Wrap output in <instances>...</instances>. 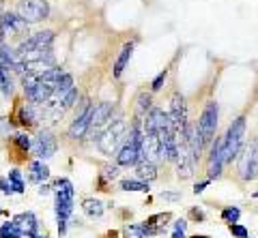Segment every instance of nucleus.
Listing matches in <instances>:
<instances>
[{
	"instance_id": "1",
	"label": "nucleus",
	"mask_w": 258,
	"mask_h": 238,
	"mask_svg": "<svg viewBox=\"0 0 258 238\" xmlns=\"http://www.w3.org/2000/svg\"><path fill=\"white\" fill-rule=\"evenodd\" d=\"M127 138V127H125V121L123 118H116L114 123H112L106 131L101 133L99 138H97V146H99V150L103 155H116L118 148L123 146V142Z\"/></svg>"
},
{
	"instance_id": "2",
	"label": "nucleus",
	"mask_w": 258,
	"mask_h": 238,
	"mask_svg": "<svg viewBox=\"0 0 258 238\" xmlns=\"http://www.w3.org/2000/svg\"><path fill=\"white\" fill-rule=\"evenodd\" d=\"M243 138H245V116H239L230 123L228 131L224 136V161L230 163L235 157H239L241 148H243Z\"/></svg>"
},
{
	"instance_id": "3",
	"label": "nucleus",
	"mask_w": 258,
	"mask_h": 238,
	"mask_svg": "<svg viewBox=\"0 0 258 238\" xmlns=\"http://www.w3.org/2000/svg\"><path fill=\"white\" fill-rule=\"evenodd\" d=\"M237 170L243 180H254L258 176V138L247 142V144L241 148Z\"/></svg>"
},
{
	"instance_id": "4",
	"label": "nucleus",
	"mask_w": 258,
	"mask_h": 238,
	"mask_svg": "<svg viewBox=\"0 0 258 238\" xmlns=\"http://www.w3.org/2000/svg\"><path fill=\"white\" fill-rule=\"evenodd\" d=\"M217 116H220V107H217L215 101H209L203 114H200V121L196 123L200 136H203L205 144H211L213 138H215V129H217Z\"/></svg>"
},
{
	"instance_id": "5",
	"label": "nucleus",
	"mask_w": 258,
	"mask_h": 238,
	"mask_svg": "<svg viewBox=\"0 0 258 238\" xmlns=\"http://www.w3.org/2000/svg\"><path fill=\"white\" fill-rule=\"evenodd\" d=\"M18 15L22 20H26L28 24L43 22L50 15V5H47V0H20Z\"/></svg>"
},
{
	"instance_id": "6",
	"label": "nucleus",
	"mask_w": 258,
	"mask_h": 238,
	"mask_svg": "<svg viewBox=\"0 0 258 238\" xmlns=\"http://www.w3.org/2000/svg\"><path fill=\"white\" fill-rule=\"evenodd\" d=\"M91 114H93V103L88 99H84L82 103H80L78 114H76L74 123H71V127H69V138L71 140H80L88 133V129H91Z\"/></svg>"
},
{
	"instance_id": "7",
	"label": "nucleus",
	"mask_w": 258,
	"mask_h": 238,
	"mask_svg": "<svg viewBox=\"0 0 258 238\" xmlns=\"http://www.w3.org/2000/svg\"><path fill=\"white\" fill-rule=\"evenodd\" d=\"M56 148H58V144H56L54 133L50 129H43V131H39V136L35 138V142H32L30 150L43 161V159H52L56 155Z\"/></svg>"
},
{
	"instance_id": "8",
	"label": "nucleus",
	"mask_w": 258,
	"mask_h": 238,
	"mask_svg": "<svg viewBox=\"0 0 258 238\" xmlns=\"http://www.w3.org/2000/svg\"><path fill=\"white\" fill-rule=\"evenodd\" d=\"M140 161H144V153L138 144H134L129 138H125L123 146L118 148L116 153V163L123 165V168H132V165H138Z\"/></svg>"
},
{
	"instance_id": "9",
	"label": "nucleus",
	"mask_w": 258,
	"mask_h": 238,
	"mask_svg": "<svg viewBox=\"0 0 258 238\" xmlns=\"http://www.w3.org/2000/svg\"><path fill=\"white\" fill-rule=\"evenodd\" d=\"M54 43V33L52 30H41V33L30 35L28 39H24L18 47V54H26L30 50H43V47H52Z\"/></svg>"
},
{
	"instance_id": "10",
	"label": "nucleus",
	"mask_w": 258,
	"mask_h": 238,
	"mask_svg": "<svg viewBox=\"0 0 258 238\" xmlns=\"http://www.w3.org/2000/svg\"><path fill=\"white\" fill-rule=\"evenodd\" d=\"M224 165V138H215L211 142V155H209V180L220 176Z\"/></svg>"
},
{
	"instance_id": "11",
	"label": "nucleus",
	"mask_w": 258,
	"mask_h": 238,
	"mask_svg": "<svg viewBox=\"0 0 258 238\" xmlns=\"http://www.w3.org/2000/svg\"><path fill=\"white\" fill-rule=\"evenodd\" d=\"M170 118H172V125H174L176 133L181 136L185 125H187V105H185V97L179 92H176L172 97V101H170Z\"/></svg>"
},
{
	"instance_id": "12",
	"label": "nucleus",
	"mask_w": 258,
	"mask_h": 238,
	"mask_svg": "<svg viewBox=\"0 0 258 238\" xmlns=\"http://www.w3.org/2000/svg\"><path fill=\"white\" fill-rule=\"evenodd\" d=\"M28 28V22L22 20L18 13H5L0 18V33L5 37H15V35H24Z\"/></svg>"
},
{
	"instance_id": "13",
	"label": "nucleus",
	"mask_w": 258,
	"mask_h": 238,
	"mask_svg": "<svg viewBox=\"0 0 258 238\" xmlns=\"http://www.w3.org/2000/svg\"><path fill=\"white\" fill-rule=\"evenodd\" d=\"M13 221L18 223L22 236H26V238L37 236V232H39V219H37L35 212H30V210L20 212V215H15V217H13Z\"/></svg>"
},
{
	"instance_id": "14",
	"label": "nucleus",
	"mask_w": 258,
	"mask_h": 238,
	"mask_svg": "<svg viewBox=\"0 0 258 238\" xmlns=\"http://www.w3.org/2000/svg\"><path fill=\"white\" fill-rule=\"evenodd\" d=\"M112 112H114V105H112V103H97V105H93L91 129H99V127L106 125L112 118ZM91 129H88V131H91Z\"/></svg>"
},
{
	"instance_id": "15",
	"label": "nucleus",
	"mask_w": 258,
	"mask_h": 238,
	"mask_svg": "<svg viewBox=\"0 0 258 238\" xmlns=\"http://www.w3.org/2000/svg\"><path fill=\"white\" fill-rule=\"evenodd\" d=\"M142 153H144V159H149V161L161 159V138H159V133H144Z\"/></svg>"
},
{
	"instance_id": "16",
	"label": "nucleus",
	"mask_w": 258,
	"mask_h": 238,
	"mask_svg": "<svg viewBox=\"0 0 258 238\" xmlns=\"http://www.w3.org/2000/svg\"><path fill=\"white\" fill-rule=\"evenodd\" d=\"M132 54H134V41H129V43H125L123 47H120V54H118V58H116V62H114V77L123 75L127 62L132 60Z\"/></svg>"
},
{
	"instance_id": "17",
	"label": "nucleus",
	"mask_w": 258,
	"mask_h": 238,
	"mask_svg": "<svg viewBox=\"0 0 258 238\" xmlns=\"http://www.w3.org/2000/svg\"><path fill=\"white\" fill-rule=\"evenodd\" d=\"M54 195H56V200H74L76 189H74V185H71V180L69 178L56 180L54 182Z\"/></svg>"
},
{
	"instance_id": "18",
	"label": "nucleus",
	"mask_w": 258,
	"mask_h": 238,
	"mask_svg": "<svg viewBox=\"0 0 258 238\" xmlns=\"http://www.w3.org/2000/svg\"><path fill=\"white\" fill-rule=\"evenodd\" d=\"M136 176H138L140 180H144V182L155 180V178H157V168H155V163L149 161V159L140 161L138 165H136Z\"/></svg>"
},
{
	"instance_id": "19",
	"label": "nucleus",
	"mask_w": 258,
	"mask_h": 238,
	"mask_svg": "<svg viewBox=\"0 0 258 238\" xmlns=\"http://www.w3.org/2000/svg\"><path fill=\"white\" fill-rule=\"evenodd\" d=\"M50 178V168L43 163V161H32L30 163V180L37 182V185H41Z\"/></svg>"
},
{
	"instance_id": "20",
	"label": "nucleus",
	"mask_w": 258,
	"mask_h": 238,
	"mask_svg": "<svg viewBox=\"0 0 258 238\" xmlns=\"http://www.w3.org/2000/svg\"><path fill=\"white\" fill-rule=\"evenodd\" d=\"M18 116H20V123L24 125V127H32L37 121H39V116H37V112H35V103H24V105L20 107V112H18Z\"/></svg>"
},
{
	"instance_id": "21",
	"label": "nucleus",
	"mask_w": 258,
	"mask_h": 238,
	"mask_svg": "<svg viewBox=\"0 0 258 238\" xmlns=\"http://www.w3.org/2000/svg\"><path fill=\"white\" fill-rule=\"evenodd\" d=\"M82 210L86 217L91 219H99L103 215V204L99 200H95V197H86V200L82 202Z\"/></svg>"
},
{
	"instance_id": "22",
	"label": "nucleus",
	"mask_w": 258,
	"mask_h": 238,
	"mask_svg": "<svg viewBox=\"0 0 258 238\" xmlns=\"http://www.w3.org/2000/svg\"><path fill=\"white\" fill-rule=\"evenodd\" d=\"M69 90H74V75L71 73H62L58 84H56V90H54V99H62Z\"/></svg>"
},
{
	"instance_id": "23",
	"label": "nucleus",
	"mask_w": 258,
	"mask_h": 238,
	"mask_svg": "<svg viewBox=\"0 0 258 238\" xmlns=\"http://www.w3.org/2000/svg\"><path fill=\"white\" fill-rule=\"evenodd\" d=\"M0 90H3L5 97H11L13 94V77H11V69H7L0 65Z\"/></svg>"
},
{
	"instance_id": "24",
	"label": "nucleus",
	"mask_w": 258,
	"mask_h": 238,
	"mask_svg": "<svg viewBox=\"0 0 258 238\" xmlns=\"http://www.w3.org/2000/svg\"><path fill=\"white\" fill-rule=\"evenodd\" d=\"M151 112V94L142 92L138 101H136V121H142V118H147V114Z\"/></svg>"
},
{
	"instance_id": "25",
	"label": "nucleus",
	"mask_w": 258,
	"mask_h": 238,
	"mask_svg": "<svg viewBox=\"0 0 258 238\" xmlns=\"http://www.w3.org/2000/svg\"><path fill=\"white\" fill-rule=\"evenodd\" d=\"M120 189L123 191H140V193H149V182H144L140 178H136V180H120Z\"/></svg>"
},
{
	"instance_id": "26",
	"label": "nucleus",
	"mask_w": 258,
	"mask_h": 238,
	"mask_svg": "<svg viewBox=\"0 0 258 238\" xmlns=\"http://www.w3.org/2000/svg\"><path fill=\"white\" fill-rule=\"evenodd\" d=\"M170 219V212H161V215H153V217H149L144 223H147L149 227H153L157 234H161L166 229V221Z\"/></svg>"
},
{
	"instance_id": "27",
	"label": "nucleus",
	"mask_w": 258,
	"mask_h": 238,
	"mask_svg": "<svg viewBox=\"0 0 258 238\" xmlns=\"http://www.w3.org/2000/svg\"><path fill=\"white\" fill-rule=\"evenodd\" d=\"M74 212V200H56V219H69Z\"/></svg>"
},
{
	"instance_id": "28",
	"label": "nucleus",
	"mask_w": 258,
	"mask_h": 238,
	"mask_svg": "<svg viewBox=\"0 0 258 238\" xmlns=\"http://www.w3.org/2000/svg\"><path fill=\"white\" fill-rule=\"evenodd\" d=\"M0 238H24V236L15 221H7V223L0 225Z\"/></svg>"
},
{
	"instance_id": "29",
	"label": "nucleus",
	"mask_w": 258,
	"mask_h": 238,
	"mask_svg": "<svg viewBox=\"0 0 258 238\" xmlns=\"http://www.w3.org/2000/svg\"><path fill=\"white\" fill-rule=\"evenodd\" d=\"M123 234H125V238H149L147 229H144V225H142V223L125 225V227H123Z\"/></svg>"
},
{
	"instance_id": "30",
	"label": "nucleus",
	"mask_w": 258,
	"mask_h": 238,
	"mask_svg": "<svg viewBox=\"0 0 258 238\" xmlns=\"http://www.w3.org/2000/svg\"><path fill=\"white\" fill-rule=\"evenodd\" d=\"M241 217V210L237 208V206H228V208L222 210V221L224 223H237Z\"/></svg>"
},
{
	"instance_id": "31",
	"label": "nucleus",
	"mask_w": 258,
	"mask_h": 238,
	"mask_svg": "<svg viewBox=\"0 0 258 238\" xmlns=\"http://www.w3.org/2000/svg\"><path fill=\"white\" fill-rule=\"evenodd\" d=\"M9 180H11V187H13L15 193H24V178H22L20 170H11L9 172Z\"/></svg>"
},
{
	"instance_id": "32",
	"label": "nucleus",
	"mask_w": 258,
	"mask_h": 238,
	"mask_svg": "<svg viewBox=\"0 0 258 238\" xmlns=\"http://www.w3.org/2000/svg\"><path fill=\"white\" fill-rule=\"evenodd\" d=\"M13 142H15V146H18L22 153H26V150L32 148V142H30V138L26 136V133H18V136L13 138Z\"/></svg>"
},
{
	"instance_id": "33",
	"label": "nucleus",
	"mask_w": 258,
	"mask_h": 238,
	"mask_svg": "<svg viewBox=\"0 0 258 238\" xmlns=\"http://www.w3.org/2000/svg\"><path fill=\"white\" fill-rule=\"evenodd\" d=\"M228 232L235 236V238H247V229L243 225H239V223H228Z\"/></svg>"
},
{
	"instance_id": "34",
	"label": "nucleus",
	"mask_w": 258,
	"mask_h": 238,
	"mask_svg": "<svg viewBox=\"0 0 258 238\" xmlns=\"http://www.w3.org/2000/svg\"><path fill=\"white\" fill-rule=\"evenodd\" d=\"M166 77H168V71H161V73L153 79V84H151V90L153 92H157V90H161V86H164V82H166Z\"/></svg>"
},
{
	"instance_id": "35",
	"label": "nucleus",
	"mask_w": 258,
	"mask_h": 238,
	"mask_svg": "<svg viewBox=\"0 0 258 238\" xmlns=\"http://www.w3.org/2000/svg\"><path fill=\"white\" fill-rule=\"evenodd\" d=\"M0 191H3L5 195L15 193V191H13V187H11V180H9V178H3V176H0Z\"/></svg>"
},
{
	"instance_id": "36",
	"label": "nucleus",
	"mask_w": 258,
	"mask_h": 238,
	"mask_svg": "<svg viewBox=\"0 0 258 238\" xmlns=\"http://www.w3.org/2000/svg\"><path fill=\"white\" fill-rule=\"evenodd\" d=\"M159 197H161V200H168V202H179L181 200V193L179 191H161L159 193Z\"/></svg>"
},
{
	"instance_id": "37",
	"label": "nucleus",
	"mask_w": 258,
	"mask_h": 238,
	"mask_svg": "<svg viewBox=\"0 0 258 238\" xmlns=\"http://www.w3.org/2000/svg\"><path fill=\"white\" fill-rule=\"evenodd\" d=\"M13 129V125L9 123V118H0V136H9Z\"/></svg>"
},
{
	"instance_id": "38",
	"label": "nucleus",
	"mask_w": 258,
	"mask_h": 238,
	"mask_svg": "<svg viewBox=\"0 0 258 238\" xmlns=\"http://www.w3.org/2000/svg\"><path fill=\"white\" fill-rule=\"evenodd\" d=\"M116 176H118V168H116V165H112V168L108 165V168L103 170V178H106V180H114Z\"/></svg>"
},
{
	"instance_id": "39",
	"label": "nucleus",
	"mask_w": 258,
	"mask_h": 238,
	"mask_svg": "<svg viewBox=\"0 0 258 238\" xmlns=\"http://www.w3.org/2000/svg\"><path fill=\"white\" fill-rule=\"evenodd\" d=\"M189 217L196 219V221H205V212L198 210V208H191V210H189Z\"/></svg>"
},
{
	"instance_id": "40",
	"label": "nucleus",
	"mask_w": 258,
	"mask_h": 238,
	"mask_svg": "<svg viewBox=\"0 0 258 238\" xmlns=\"http://www.w3.org/2000/svg\"><path fill=\"white\" fill-rule=\"evenodd\" d=\"M209 182H211V180H203V182H198V185L194 187V193H196V195H198V193H203L205 189L209 187Z\"/></svg>"
},
{
	"instance_id": "41",
	"label": "nucleus",
	"mask_w": 258,
	"mask_h": 238,
	"mask_svg": "<svg viewBox=\"0 0 258 238\" xmlns=\"http://www.w3.org/2000/svg\"><path fill=\"white\" fill-rule=\"evenodd\" d=\"M172 229H183V232H185V229H187V221H185V219H176Z\"/></svg>"
},
{
	"instance_id": "42",
	"label": "nucleus",
	"mask_w": 258,
	"mask_h": 238,
	"mask_svg": "<svg viewBox=\"0 0 258 238\" xmlns=\"http://www.w3.org/2000/svg\"><path fill=\"white\" fill-rule=\"evenodd\" d=\"M67 221H69V219H58V234H60V236L67 234Z\"/></svg>"
},
{
	"instance_id": "43",
	"label": "nucleus",
	"mask_w": 258,
	"mask_h": 238,
	"mask_svg": "<svg viewBox=\"0 0 258 238\" xmlns=\"http://www.w3.org/2000/svg\"><path fill=\"white\" fill-rule=\"evenodd\" d=\"M50 191H52V187H50V185H43V182L39 185V195H47Z\"/></svg>"
},
{
	"instance_id": "44",
	"label": "nucleus",
	"mask_w": 258,
	"mask_h": 238,
	"mask_svg": "<svg viewBox=\"0 0 258 238\" xmlns=\"http://www.w3.org/2000/svg\"><path fill=\"white\" fill-rule=\"evenodd\" d=\"M172 238H187V236H185L183 229H174V232H172Z\"/></svg>"
},
{
	"instance_id": "45",
	"label": "nucleus",
	"mask_w": 258,
	"mask_h": 238,
	"mask_svg": "<svg viewBox=\"0 0 258 238\" xmlns=\"http://www.w3.org/2000/svg\"><path fill=\"white\" fill-rule=\"evenodd\" d=\"M189 238H211V236H203V234H196V236H189Z\"/></svg>"
},
{
	"instance_id": "46",
	"label": "nucleus",
	"mask_w": 258,
	"mask_h": 238,
	"mask_svg": "<svg viewBox=\"0 0 258 238\" xmlns=\"http://www.w3.org/2000/svg\"><path fill=\"white\" fill-rule=\"evenodd\" d=\"M5 15V11H3V0H0V18H3Z\"/></svg>"
},
{
	"instance_id": "47",
	"label": "nucleus",
	"mask_w": 258,
	"mask_h": 238,
	"mask_svg": "<svg viewBox=\"0 0 258 238\" xmlns=\"http://www.w3.org/2000/svg\"><path fill=\"white\" fill-rule=\"evenodd\" d=\"M32 238H47V236H41V234H37V236H32Z\"/></svg>"
},
{
	"instance_id": "48",
	"label": "nucleus",
	"mask_w": 258,
	"mask_h": 238,
	"mask_svg": "<svg viewBox=\"0 0 258 238\" xmlns=\"http://www.w3.org/2000/svg\"><path fill=\"white\" fill-rule=\"evenodd\" d=\"M108 238H116V234H110V236H108Z\"/></svg>"
},
{
	"instance_id": "49",
	"label": "nucleus",
	"mask_w": 258,
	"mask_h": 238,
	"mask_svg": "<svg viewBox=\"0 0 258 238\" xmlns=\"http://www.w3.org/2000/svg\"><path fill=\"white\" fill-rule=\"evenodd\" d=\"M254 197H258V191H256V193H254Z\"/></svg>"
},
{
	"instance_id": "50",
	"label": "nucleus",
	"mask_w": 258,
	"mask_h": 238,
	"mask_svg": "<svg viewBox=\"0 0 258 238\" xmlns=\"http://www.w3.org/2000/svg\"><path fill=\"white\" fill-rule=\"evenodd\" d=\"M0 215H3V210H0Z\"/></svg>"
},
{
	"instance_id": "51",
	"label": "nucleus",
	"mask_w": 258,
	"mask_h": 238,
	"mask_svg": "<svg viewBox=\"0 0 258 238\" xmlns=\"http://www.w3.org/2000/svg\"><path fill=\"white\" fill-rule=\"evenodd\" d=\"M247 238H249V236H247Z\"/></svg>"
}]
</instances>
